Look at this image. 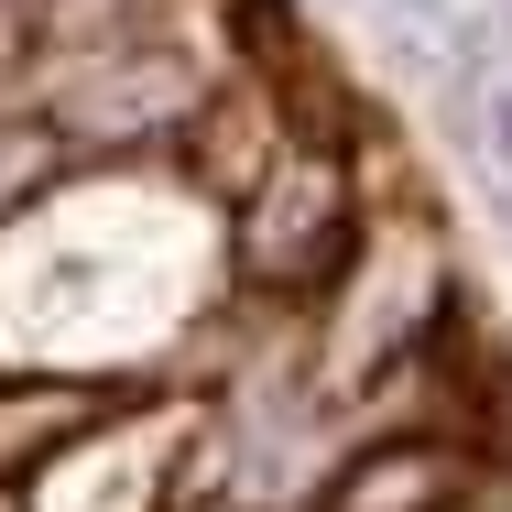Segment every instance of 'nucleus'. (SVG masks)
Wrapping results in <instances>:
<instances>
[{
    "label": "nucleus",
    "instance_id": "1",
    "mask_svg": "<svg viewBox=\"0 0 512 512\" xmlns=\"http://www.w3.org/2000/svg\"><path fill=\"white\" fill-rule=\"evenodd\" d=\"M480 142H491V164H502V186H512V66L480 77Z\"/></svg>",
    "mask_w": 512,
    "mask_h": 512
}]
</instances>
